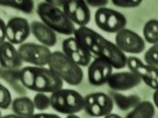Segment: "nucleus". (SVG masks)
I'll return each instance as SVG.
<instances>
[{
	"label": "nucleus",
	"mask_w": 158,
	"mask_h": 118,
	"mask_svg": "<svg viewBox=\"0 0 158 118\" xmlns=\"http://www.w3.org/2000/svg\"><path fill=\"white\" fill-rule=\"evenodd\" d=\"M74 36L92 55L106 59L115 69H121L127 66L126 54L117 47L115 43L105 39L98 32L85 26L76 29Z\"/></svg>",
	"instance_id": "obj_1"
},
{
	"label": "nucleus",
	"mask_w": 158,
	"mask_h": 118,
	"mask_svg": "<svg viewBox=\"0 0 158 118\" xmlns=\"http://www.w3.org/2000/svg\"><path fill=\"white\" fill-rule=\"evenodd\" d=\"M20 82L24 88L37 93H53L63 86V81L44 67L26 66L20 70Z\"/></svg>",
	"instance_id": "obj_2"
},
{
	"label": "nucleus",
	"mask_w": 158,
	"mask_h": 118,
	"mask_svg": "<svg viewBox=\"0 0 158 118\" xmlns=\"http://www.w3.org/2000/svg\"><path fill=\"white\" fill-rule=\"evenodd\" d=\"M36 13L44 24L59 34L74 35L76 29L74 24L67 18L61 8L51 4L48 1L40 2Z\"/></svg>",
	"instance_id": "obj_3"
},
{
	"label": "nucleus",
	"mask_w": 158,
	"mask_h": 118,
	"mask_svg": "<svg viewBox=\"0 0 158 118\" xmlns=\"http://www.w3.org/2000/svg\"><path fill=\"white\" fill-rule=\"evenodd\" d=\"M48 68L63 82L71 86L81 84L84 79L82 69L61 51L52 52Z\"/></svg>",
	"instance_id": "obj_4"
},
{
	"label": "nucleus",
	"mask_w": 158,
	"mask_h": 118,
	"mask_svg": "<svg viewBox=\"0 0 158 118\" xmlns=\"http://www.w3.org/2000/svg\"><path fill=\"white\" fill-rule=\"evenodd\" d=\"M51 107L63 114H74L85 107V97L72 89H59L51 95Z\"/></svg>",
	"instance_id": "obj_5"
},
{
	"label": "nucleus",
	"mask_w": 158,
	"mask_h": 118,
	"mask_svg": "<svg viewBox=\"0 0 158 118\" xmlns=\"http://www.w3.org/2000/svg\"><path fill=\"white\" fill-rule=\"evenodd\" d=\"M94 20L99 29L108 33H117L125 29L127 22L123 14L108 7L97 9Z\"/></svg>",
	"instance_id": "obj_6"
},
{
	"label": "nucleus",
	"mask_w": 158,
	"mask_h": 118,
	"mask_svg": "<svg viewBox=\"0 0 158 118\" xmlns=\"http://www.w3.org/2000/svg\"><path fill=\"white\" fill-rule=\"evenodd\" d=\"M18 49L23 62L32 65V66L48 65L52 54L49 47L34 43H25L20 45Z\"/></svg>",
	"instance_id": "obj_7"
},
{
	"label": "nucleus",
	"mask_w": 158,
	"mask_h": 118,
	"mask_svg": "<svg viewBox=\"0 0 158 118\" xmlns=\"http://www.w3.org/2000/svg\"><path fill=\"white\" fill-rule=\"evenodd\" d=\"M114 108V101L110 96L104 92H95L85 97V107L86 113L94 117L105 116Z\"/></svg>",
	"instance_id": "obj_8"
},
{
	"label": "nucleus",
	"mask_w": 158,
	"mask_h": 118,
	"mask_svg": "<svg viewBox=\"0 0 158 118\" xmlns=\"http://www.w3.org/2000/svg\"><path fill=\"white\" fill-rule=\"evenodd\" d=\"M115 43L124 54H141L146 48L145 39L131 29H123L115 35Z\"/></svg>",
	"instance_id": "obj_9"
},
{
	"label": "nucleus",
	"mask_w": 158,
	"mask_h": 118,
	"mask_svg": "<svg viewBox=\"0 0 158 118\" xmlns=\"http://www.w3.org/2000/svg\"><path fill=\"white\" fill-rule=\"evenodd\" d=\"M127 66L145 84L155 91L158 90V67L144 63L136 57H128Z\"/></svg>",
	"instance_id": "obj_10"
},
{
	"label": "nucleus",
	"mask_w": 158,
	"mask_h": 118,
	"mask_svg": "<svg viewBox=\"0 0 158 118\" xmlns=\"http://www.w3.org/2000/svg\"><path fill=\"white\" fill-rule=\"evenodd\" d=\"M62 10L66 14L67 18L74 25L79 27H85L91 19L89 5L82 0H69L63 1Z\"/></svg>",
	"instance_id": "obj_11"
},
{
	"label": "nucleus",
	"mask_w": 158,
	"mask_h": 118,
	"mask_svg": "<svg viewBox=\"0 0 158 118\" xmlns=\"http://www.w3.org/2000/svg\"><path fill=\"white\" fill-rule=\"evenodd\" d=\"M62 49L63 54L79 66L86 67L91 63V53L75 37L65 39L62 43Z\"/></svg>",
	"instance_id": "obj_12"
},
{
	"label": "nucleus",
	"mask_w": 158,
	"mask_h": 118,
	"mask_svg": "<svg viewBox=\"0 0 158 118\" xmlns=\"http://www.w3.org/2000/svg\"><path fill=\"white\" fill-rule=\"evenodd\" d=\"M31 33V26L27 19L15 17L6 23V40L14 45H22Z\"/></svg>",
	"instance_id": "obj_13"
},
{
	"label": "nucleus",
	"mask_w": 158,
	"mask_h": 118,
	"mask_svg": "<svg viewBox=\"0 0 158 118\" xmlns=\"http://www.w3.org/2000/svg\"><path fill=\"white\" fill-rule=\"evenodd\" d=\"M112 65L103 57H96L88 67V80L94 86H101L108 83L112 75Z\"/></svg>",
	"instance_id": "obj_14"
},
{
	"label": "nucleus",
	"mask_w": 158,
	"mask_h": 118,
	"mask_svg": "<svg viewBox=\"0 0 158 118\" xmlns=\"http://www.w3.org/2000/svg\"><path fill=\"white\" fill-rule=\"evenodd\" d=\"M141 80L131 71L114 73L108 81V85L111 91H124L135 88L141 84Z\"/></svg>",
	"instance_id": "obj_15"
},
{
	"label": "nucleus",
	"mask_w": 158,
	"mask_h": 118,
	"mask_svg": "<svg viewBox=\"0 0 158 118\" xmlns=\"http://www.w3.org/2000/svg\"><path fill=\"white\" fill-rule=\"evenodd\" d=\"M1 66L6 69H19L22 66L23 61L20 56L18 49L8 41L0 43Z\"/></svg>",
	"instance_id": "obj_16"
},
{
	"label": "nucleus",
	"mask_w": 158,
	"mask_h": 118,
	"mask_svg": "<svg viewBox=\"0 0 158 118\" xmlns=\"http://www.w3.org/2000/svg\"><path fill=\"white\" fill-rule=\"evenodd\" d=\"M30 26L32 34L42 45L52 47L56 44L58 40L56 33L43 22L33 21Z\"/></svg>",
	"instance_id": "obj_17"
},
{
	"label": "nucleus",
	"mask_w": 158,
	"mask_h": 118,
	"mask_svg": "<svg viewBox=\"0 0 158 118\" xmlns=\"http://www.w3.org/2000/svg\"><path fill=\"white\" fill-rule=\"evenodd\" d=\"M14 114L22 116L25 118H29L34 115L35 106L32 99L29 97H18L13 100L11 105Z\"/></svg>",
	"instance_id": "obj_18"
},
{
	"label": "nucleus",
	"mask_w": 158,
	"mask_h": 118,
	"mask_svg": "<svg viewBox=\"0 0 158 118\" xmlns=\"http://www.w3.org/2000/svg\"><path fill=\"white\" fill-rule=\"evenodd\" d=\"M110 96L113 99L115 106L122 111H127L131 109H134L142 102L141 98L138 95H125L114 91H111Z\"/></svg>",
	"instance_id": "obj_19"
},
{
	"label": "nucleus",
	"mask_w": 158,
	"mask_h": 118,
	"mask_svg": "<svg viewBox=\"0 0 158 118\" xmlns=\"http://www.w3.org/2000/svg\"><path fill=\"white\" fill-rule=\"evenodd\" d=\"M155 112L154 105L152 102L142 101L130 111L125 118H153Z\"/></svg>",
	"instance_id": "obj_20"
},
{
	"label": "nucleus",
	"mask_w": 158,
	"mask_h": 118,
	"mask_svg": "<svg viewBox=\"0 0 158 118\" xmlns=\"http://www.w3.org/2000/svg\"><path fill=\"white\" fill-rule=\"evenodd\" d=\"M144 39L153 45L158 43V20L152 19L145 24L143 27Z\"/></svg>",
	"instance_id": "obj_21"
},
{
	"label": "nucleus",
	"mask_w": 158,
	"mask_h": 118,
	"mask_svg": "<svg viewBox=\"0 0 158 118\" xmlns=\"http://www.w3.org/2000/svg\"><path fill=\"white\" fill-rule=\"evenodd\" d=\"M0 5L6 7L14 8L29 14L34 9L33 1H25V0H7V1H0Z\"/></svg>",
	"instance_id": "obj_22"
},
{
	"label": "nucleus",
	"mask_w": 158,
	"mask_h": 118,
	"mask_svg": "<svg viewBox=\"0 0 158 118\" xmlns=\"http://www.w3.org/2000/svg\"><path fill=\"white\" fill-rule=\"evenodd\" d=\"M32 101L36 109L39 111L46 110L51 106V98L45 93H37Z\"/></svg>",
	"instance_id": "obj_23"
},
{
	"label": "nucleus",
	"mask_w": 158,
	"mask_h": 118,
	"mask_svg": "<svg viewBox=\"0 0 158 118\" xmlns=\"http://www.w3.org/2000/svg\"><path fill=\"white\" fill-rule=\"evenodd\" d=\"M144 60L146 64L158 67V43L152 45V47L148 49L144 55Z\"/></svg>",
	"instance_id": "obj_24"
},
{
	"label": "nucleus",
	"mask_w": 158,
	"mask_h": 118,
	"mask_svg": "<svg viewBox=\"0 0 158 118\" xmlns=\"http://www.w3.org/2000/svg\"><path fill=\"white\" fill-rule=\"evenodd\" d=\"M20 70L21 69H6L2 68L1 77L6 81L14 85L18 81L20 82Z\"/></svg>",
	"instance_id": "obj_25"
},
{
	"label": "nucleus",
	"mask_w": 158,
	"mask_h": 118,
	"mask_svg": "<svg viewBox=\"0 0 158 118\" xmlns=\"http://www.w3.org/2000/svg\"><path fill=\"white\" fill-rule=\"evenodd\" d=\"M0 107L2 109H6L12 105L13 99L10 91L3 84H1V93H0Z\"/></svg>",
	"instance_id": "obj_26"
},
{
	"label": "nucleus",
	"mask_w": 158,
	"mask_h": 118,
	"mask_svg": "<svg viewBox=\"0 0 158 118\" xmlns=\"http://www.w3.org/2000/svg\"><path fill=\"white\" fill-rule=\"evenodd\" d=\"M112 4L117 7L121 8H135L142 4L141 0H112Z\"/></svg>",
	"instance_id": "obj_27"
},
{
	"label": "nucleus",
	"mask_w": 158,
	"mask_h": 118,
	"mask_svg": "<svg viewBox=\"0 0 158 118\" xmlns=\"http://www.w3.org/2000/svg\"><path fill=\"white\" fill-rule=\"evenodd\" d=\"M6 41V24L2 18L0 19V43Z\"/></svg>",
	"instance_id": "obj_28"
},
{
	"label": "nucleus",
	"mask_w": 158,
	"mask_h": 118,
	"mask_svg": "<svg viewBox=\"0 0 158 118\" xmlns=\"http://www.w3.org/2000/svg\"><path fill=\"white\" fill-rule=\"evenodd\" d=\"M89 6H91L93 7H98V9L102 7H105V6L108 5V1L107 0H89L86 1Z\"/></svg>",
	"instance_id": "obj_29"
},
{
	"label": "nucleus",
	"mask_w": 158,
	"mask_h": 118,
	"mask_svg": "<svg viewBox=\"0 0 158 118\" xmlns=\"http://www.w3.org/2000/svg\"><path fill=\"white\" fill-rule=\"evenodd\" d=\"M29 118H61L59 115L53 114V113H36V114L32 115Z\"/></svg>",
	"instance_id": "obj_30"
},
{
	"label": "nucleus",
	"mask_w": 158,
	"mask_h": 118,
	"mask_svg": "<svg viewBox=\"0 0 158 118\" xmlns=\"http://www.w3.org/2000/svg\"><path fill=\"white\" fill-rule=\"evenodd\" d=\"M153 103H154L155 106L158 108V90L155 91L154 94H153Z\"/></svg>",
	"instance_id": "obj_31"
},
{
	"label": "nucleus",
	"mask_w": 158,
	"mask_h": 118,
	"mask_svg": "<svg viewBox=\"0 0 158 118\" xmlns=\"http://www.w3.org/2000/svg\"><path fill=\"white\" fill-rule=\"evenodd\" d=\"M1 118H25V117L18 116V115L16 114H8V115H5V116H2Z\"/></svg>",
	"instance_id": "obj_32"
},
{
	"label": "nucleus",
	"mask_w": 158,
	"mask_h": 118,
	"mask_svg": "<svg viewBox=\"0 0 158 118\" xmlns=\"http://www.w3.org/2000/svg\"><path fill=\"white\" fill-rule=\"evenodd\" d=\"M104 118H123V117L118 114H115V113H109L108 115L104 116Z\"/></svg>",
	"instance_id": "obj_33"
},
{
	"label": "nucleus",
	"mask_w": 158,
	"mask_h": 118,
	"mask_svg": "<svg viewBox=\"0 0 158 118\" xmlns=\"http://www.w3.org/2000/svg\"><path fill=\"white\" fill-rule=\"evenodd\" d=\"M66 118H81L79 116H77V115H76V113H74V114H69L67 115V116Z\"/></svg>",
	"instance_id": "obj_34"
}]
</instances>
